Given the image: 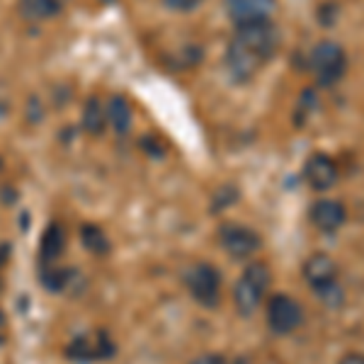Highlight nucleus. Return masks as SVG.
Returning a JSON list of instances; mask_svg holds the SVG:
<instances>
[{"label": "nucleus", "instance_id": "obj_1", "mask_svg": "<svg viewBox=\"0 0 364 364\" xmlns=\"http://www.w3.org/2000/svg\"><path fill=\"white\" fill-rule=\"evenodd\" d=\"M279 42V29L269 20L236 25V34L226 49V68L231 78L238 83L252 80L257 70L265 66L269 58H274Z\"/></svg>", "mask_w": 364, "mask_h": 364}, {"label": "nucleus", "instance_id": "obj_2", "mask_svg": "<svg viewBox=\"0 0 364 364\" xmlns=\"http://www.w3.org/2000/svg\"><path fill=\"white\" fill-rule=\"evenodd\" d=\"M269 282H272V272L265 262H250L243 269L240 279L236 282V289H233V304H236L240 316H252L260 309L262 299H265Z\"/></svg>", "mask_w": 364, "mask_h": 364}, {"label": "nucleus", "instance_id": "obj_3", "mask_svg": "<svg viewBox=\"0 0 364 364\" xmlns=\"http://www.w3.org/2000/svg\"><path fill=\"white\" fill-rule=\"evenodd\" d=\"M309 66L316 75V83L321 87H333L348 70V54L338 42L323 39L311 49Z\"/></svg>", "mask_w": 364, "mask_h": 364}, {"label": "nucleus", "instance_id": "obj_4", "mask_svg": "<svg viewBox=\"0 0 364 364\" xmlns=\"http://www.w3.org/2000/svg\"><path fill=\"white\" fill-rule=\"evenodd\" d=\"M185 284L190 296L195 299L199 306L204 309H216L221 299V274L219 269L209 262H197L187 269Z\"/></svg>", "mask_w": 364, "mask_h": 364}, {"label": "nucleus", "instance_id": "obj_5", "mask_svg": "<svg viewBox=\"0 0 364 364\" xmlns=\"http://www.w3.org/2000/svg\"><path fill=\"white\" fill-rule=\"evenodd\" d=\"M117 352L114 340L109 338L107 331H97L92 336H80L73 338L66 345V360L87 364V362H97V360H112Z\"/></svg>", "mask_w": 364, "mask_h": 364}, {"label": "nucleus", "instance_id": "obj_6", "mask_svg": "<svg viewBox=\"0 0 364 364\" xmlns=\"http://www.w3.org/2000/svg\"><path fill=\"white\" fill-rule=\"evenodd\" d=\"M304 323V306L289 294H274L267 301V328L274 336H289Z\"/></svg>", "mask_w": 364, "mask_h": 364}, {"label": "nucleus", "instance_id": "obj_7", "mask_svg": "<svg viewBox=\"0 0 364 364\" xmlns=\"http://www.w3.org/2000/svg\"><path fill=\"white\" fill-rule=\"evenodd\" d=\"M219 240L224 245V250L236 260H245V257L255 255L262 245V238L257 231H252L248 226H240V224H226L221 226L219 231Z\"/></svg>", "mask_w": 364, "mask_h": 364}, {"label": "nucleus", "instance_id": "obj_8", "mask_svg": "<svg viewBox=\"0 0 364 364\" xmlns=\"http://www.w3.org/2000/svg\"><path fill=\"white\" fill-rule=\"evenodd\" d=\"M304 178H306L311 190H316V192L331 190L340 178V168H338L336 158L323 154V151L309 156L306 166H304Z\"/></svg>", "mask_w": 364, "mask_h": 364}, {"label": "nucleus", "instance_id": "obj_9", "mask_svg": "<svg viewBox=\"0 0 364 364\" xmlns=\"http://www.w3.org/2000/svg\"><path fill=\"white\" fill-rule=\"evenodd\" d=\"M304 279L311 289L318 291L328 289L338 282V265L328 252H314L306 262H304Z\"/></svg>", "mask_w": 364, "mask_h": 364}, {"label": "nucleus", "instance_id": "obj_10", "mask_svg": "<svg viewBox=\"0 0 364 364\" xmlns=\"http://www.w3.org/2000/svg\"><path fill=\"white\" fill-rule=\"evenodd\" d=\"M309 219L318 231L323 233H336L338 228L345 226L348 221V209L340 199H318L309 211Z\"/></svg>", "mask_w": 364, "mask_h": 364}, {"label": "nucleus", "instance_id": "obj_11", "mask_svg": "<svg viewBox=\"0 0 364 364\" xmlns=\"http://www.w3.org/2000/svg\"><path fill=\"white\" fill-rule=\"evenodd\" d=\"M226 13L236 25L269 20L277 8V0H224Z\"/></svg>", "mask_w": 364, "mask_h": 364}, {"label": "nucleus", "instance_id": "obj_12", "mask_svg": "<svg viewBox=\"0 0 364 364\" xmlns=\"http://www.w3.org/2000/svg\"><path fill=\"white\" fill-rule=\"evenodd\" d=\"M66 250V231L58 224H49L39 243V265H54Z\"/></svg>", "mask_w": 364, "mask_h": 364}, {"label": "nucleus", "instance_id": "obj_13", "mask_svg": "<svg viewBox=\"0 0 364 364\" xmlns=\"http://www.w3.org/2000/svg\"><path fill=\"white\" fill-rule=\"evenodd\" d=\"M105 112H107V127H112L117 134H129L134 114H132V105L124 97L112 95L109 102L105 105Z\"/></svg>", "mask_w": 364, "mask_h": 364}, {"label": "nucleus", "instance_id": "obj_14", "mask_svg": "<svg viewBox=\"0 0 364 364\" xmlns=\"http://www.w3.org/2000/svg\"><path fill=\"white\" fill-rule=\"evenodd\" d=\"M83 132L90 136H100V134L107 129V112H105V105L100 97H87L85 107H83Z\"/></svg>", "mask_w": 364, "mask_h": 364}, {"label": "nucleus", "instance_id": "obj_15", "mask_svg": "<svg viewBox=\"0 0 364 364\" xmlns=\"http://www.w3.org/2000/svg\"><path fill=\"white\" fill-rule=\"evenodd\" d=\"M17 8H20L22 17L34 20V22H42V20H49V17H56L61 13V0H20Z\"/></svg>", "mask_w": 364, "mask_h": 364}, {"label": "nucleus", "instance_id": "obj_16", "mask_svg": "<svg viewBox=\"0 0 364 364\" xmlns=\"http://www.w3.org/2000/svg\"><path fill=\"white\" fill-rule=\"evenodd\" d=\"M80 243H83L85 250H90L92 255H107L109 252V238L97 224L80 226Z\"/></svg>", "mask_w": 364, "mask_h": 364}, {"label": "nucleus", "instance_id": "obj_17", "mask_svg": "<svg viewBox=\"0 0 364 364\" xmlns=\"http://www.w3.org/2000/svg\"><path fill=\"white\" fill-rule=\"evenodd\" d=\"M70 277H73V272L58 267L56 262L54 265H42V269H39V279H42V284L49 291H63L68 287Z\"/></svg>", "mask_w": 364, "mask_h": 364}, {"label": "nucleus", "instance_id": "obj_18", "mask_svg": "<svg viewBox=\"0 0 364 364\" xmlns=\"http://www.w3.org/2000/svg\"><path fill=\"white\" fill-rule=\"evenodd\" d=\"M236 199H238V190L233 185L219 187V190L214 192V197H211V211H221V209L231 207V204H236Z\"/></svg>", "mask_w": 364, "mask_h": 364}, {"label": "nucleus", "instance_id": "obj_19", "mask_svg": "<svg viewBox=\"0 0 364 364\" xmlns=\"http://www.w3.org/2000/svg\"><path fill=\"white\" fill-rule=\"evenodd\" d=\"M314 105H316V92L314 90H306L299 100V107H296V127H304V122H306V117L314 112Z\"/></svg>", "mask_w": 364, "mask_h": 364}, {"label": "nucleus", "instance_id": "obj_20", "mask_svg": "<svg viewBox=\"0 0 364 364\" xmlns=\"http://www.w3.org/2000/svg\"><path fill=\"white\" fill-rule=\"evenodd\" d=\"M163 3H166V8L175 10V13H190V10L199 8L202 0H163Z\"/></svg>", "mask_w": 364, "mask_h": 364}, {"label": "nucleus", "instance_id": "obj_21", "mask_svg": "<svg viewBox=\"0 0 364 364\" xmlns=\"http://www.w3.org/2000/svg\"><path fill=\"white\" fill-rule=\"evenodd\" d=\"M190 364H228L224 355H202L197 360H192Z\"/></svg>", "mask_w": 364, "mask_h": 364}, {"label": "nucleus", "instance_id": "obj_22", "mask_svg": "<svg viewBox=\"0 0 364 364\" xmlns=\"http://www.w3.org/2000/svg\"><path fill=\"white\" fill-rule=\"evenodd\" d=\"M338 364H364V355L362 352H348V355L340 357Z\"/></svg>", "mask_w": 364, "mask_h": 364}, {"label": "nucleus", "instance_id": "obj_23", "mask_svg": "<svg viewBox=\"0 0 364 364\" xmlns=\"http://www.w3.org/2000/svg\"><path fill=\"white\" fill-rule=\"evenodd\" d=\"M8 112H10V105H8V100H5V97H0V119H5V117H8Z\"/></svg>", "mask_w": 364, "mask_h": 364}, {"label": "nucleus", "instance_id": "obj_24", "mask_svg": "<svg viewBox=\"0 0 364 364\" xmlns=\"http://www.w3.org/2000/svg\"><path fill=\"white\" fill-rule=\"evenodd\" d=\"M233 364H250V360H248V357H238V360L233 362Z\"/></svg>", "mask_w": 364, "mask_h": 364}, {"label": "nucleus", "instance_id": "obj_25", "mask_svg": "<svg viewBox=\"0 0 364 364\" xmlns=\"http://www.w3.org/2000/svg\"><path fill=\"white\" fill-rule=\"evenodd\" d=\"M5 323V316H3V311H0V326H3Z\"/></svg>", "mask_w": 364, "mask_h": 364}, {"label": "nucleus", "instance_id": "obj_26", "mask_svg": "<svg viewBox=\"0 0 364 364\" xmlns=\"http://www.w3.org/2000/svg\"><path fill=\"white\" fill-rule=\"evenodd\" d=\"M0 170H3V158H0Z\"/></svg>", "mask_w": 364, "mask_h": 364}, {"label": "nucleus", "instance_id": "obj_27", "mask_svg": "<svg viewBox=\"0 0 364 364\" xmlns=\"http://www.w3.org/2000/svg\"><path fill=\"white\" fill-rule=\"evenodd\" d=\"M102 3H112V0H102Z\"/></svg>", "mask_w": 364, "mask_h": 364}, {"label": "nucleus", "instance_id": "obj_28", "mask_svg": "<svg viewBox=\"0 0 364 364\" xmlns=\"http://www.w3.org/2000/svg\"><path fill=\"white\" fill-rule=\"evenodd\" d=\"M0 289H3V282H0Z\"/></svg>", "mask_w": 364, "mask_h": 364}, {"label": "nucleus", "instance_id": "obj_29", "mask_svg": "<svg viewBox=\"0 0 364 364\" xmlns=\"http://www.w3.org/2000/svg\"><path fill=\"white\" fill-rule=\"evenodd\" d=\"M0 345H3V338H0Z\"/></svg>", "mask_w": 364, "mask_h": 364}]
</instances>
